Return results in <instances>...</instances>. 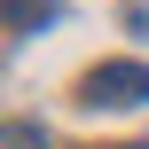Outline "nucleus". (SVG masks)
Instances as JSON below:
<instances>
[{
  "label": "nucleus",
  "instance_id": "1",
  "mask_svg": "<svg viewBox=\"0 0 149 149\" xmlns=\"http://www.w3.org/2000/svg\"><path fill=\"white\" fill-rule=\"evenodd\" d=\"M79 102L86 110H141L149 102V63H94L79 79Z\"/></svg>",
  "mask_w": 149,
  "mask_h": 149
},
{
  "label": "nucleus",
  "instance_id": "2",
  "mask_svg": "<svg viewBox=\"0 0 149 149\" xmlns=\"http://www.w3.org/2000/svg\"><path fill=\"white\" fill-rule=\"evenodd\" d=\"M8 149H39V134H31L24 118H16V126H8Z\"/></svg>",
  "mask_w": 149,
  "mask_h": 149
}]
</instances>
